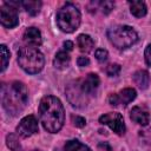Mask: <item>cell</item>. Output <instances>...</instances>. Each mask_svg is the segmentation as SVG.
Listing matches in <instances>:
<instances>
[{
  "instance_id": "1",
  "label": "cell",
  "mask_w": 151,
  "mask_h": 151,
  "mask_svg": "<svg viewBox=\"0 0 151 151\" xmlns=\"http://www.w3.org/2000/svg\"><path fill=\"white\" fill-rule=\"evenodd\" d=\"M39 119L47 132H59L65 123V111L60 99L54 96L44 97L39 104Z\"/></svg>"
},
{
  "instance_id": "2",
  "label": "cell",
  "mask_w": 151,
  "mask_h": 151,
  "mask_svg": "<svg viewBox=\"0 0 151 151\" xmlns=\"http://www.w3.org/2000/svg\"><path fill=\"white\" fill-rule=\"evenodd\" d=\"M28 101V91L24 83L12 81L1 86V103L6 112L11 116L20 114Z\"/></svg>"
},
{
  "instance_id": "3",
  "label": "cell",
  "mask_w": 151,
  "mask_h": 151,
  "mask_svg": "<svg viewBox=\"0 0 151 151\" xmlns=\"http://www.w3.org/2000/svg\"><path fill=\"white\" fill-rule=\"evenodd\" d=\"M18 64L26 73L37 74L44 68L45 59L37 47L26 46L18 52Z\"/></svg>"
},
{
  "instance_id": "4",
  "label": "cell",
  "mask_w": 151,
  "mask_h": 151,
  "mask_svg": "<svg viewBox=\"0 0 151 151\" xmlns=\"http://www.w3.org/2000/svg\"><path fill=\"white\" fill-rule=\"evenodd\" d=\"M107 38L110 42L118 50H125L131 47L138 41V34L133 27L127 25H117L107 31Z\"/></svg>"
},
{
  "instance_id": "5",
  "label": "cell",
  "mask_w": 151,
  "mask_h": 151,
  "mask_svg": "<svg viewBox=\"0 0 151 151\" xmlns=\"http://www.w3.org/2000/svg\"><path fill=\"white\" fill-rule=\"evenodd\" d=\"M81 21V15L78 7L71 2L61 6L57 12V25L65 33L74 32Z\"/></svg>"
},
{
  "instance_id": "6",
  "label": "cell",
  "mask_w": 151,
  "mask_h": 151,
  "mask_svg": "<svg viewBox=\"0 0 151 151\" xmlns=\"http://www.w3.org/2000/svg\"><path fill=\"white\" fill-rule=\"evenodd\" d=\"M66 96L70 104L77 109H81L86 106L90 98V96L85 92L83 87V79L72 80L66 87Z\"/></svg>"
},
{
  "instance_id": "7",
  "label": "cell",
  "mask_w": 151,
  "mask_h": 151,
  "mask_svg": "<svg viewBox=\"0 0 151 151\" xmlns=\"http://www.w3.org/2000/svg\"><path fill=\"white\" fill-rule=\"evenodd\" d=\"M18 6H21V2L6 1L5 5L1 6V8H0V21H1V25L4 27L13 28L19 24Z\"/></svg>"
},
{
  "instance_id": "8",
  "label": "cell",
  "mask_w": 151,
  "mask_h": 151,
  "mask_svg": "<svg viewBox=\"0 0 151 151\" xmlns=\"http://www.w3.org/2000/svg\"><path fill=\"white\" fill-rule=\"evenodd\" d=\"M99 123L103 125L109 126L114 133L122 136L125 133V123H124V118L120 113L118 112H109L105 113L103 116L99 117Z\"/></svg>"
},
{
  "instance_id": "9",
  "label": "cell",
  "mask_w": 151,
  "mask_h": 151,
  "mask_svg": "<svg viewBox=\"0 0 151 151\" xmlns=\"http://www.w3.org/2000/svg\"><path fill=\"white\" fill-rule=\"evenodd\" d=\"M39 130V126H38V120L34 116L29 114V116H26L24 117L19 125L17 126V132L19 136L24 137V138H27V137H31L33 136L34 133H37Z\"/></svg>"
},
{
  "instance_id": "10",
  "label": "cell",
  "mask_w": 151,
  "mask_h": 151,
  "mask_svg": "<svg viewBox=\"0 0 151 151\" xmlns=\"http://www.w3.org/2000/svg\"><path fill=\"white\" fill-rule=\"evenodd\" d=\"M137 96V92L134 88L132 87H126L122 91H119L118 93H113L110 94L109 97V103L112 106H118V105H123L126 106L129 103H131Z\"/></svg>"
},
{
  "instance_id": "11",
  "label": "cell",
  "mask_w": 151,
  "mask_h": 151,
  "mask_svg": "<svg viewBox=\"0 0 151 151\" xmlns=\"http://www.w3.org/2000/svg\"><path fill=\"white\" fill-rule=\"evenodd\" d=\"M24 41L32 47H38L41 45L42 42V38H41V33L37 27H28L26 28V31L24 32Z\"/></svg>"
},
{
  "instance_id": "12",
  "label": "cell",
  "mask_w": 151,
  "mask_h": 151,
  "mask_svg": "<svg viewBox=\"0 0 151 151\" xmlns=\"http://www.w3.org/2000/svg\"><path fill=\"white\" fill-rule=\"evenodd\" d=\"M130 118L134 123H137L139 125H143V126L147 125V123L150 122V114H149V112L145 109L140 107V106L132 107V110L130 112Z\"/></svg>"
},
{
  "instance_id": "13",
  "label": "cell",
  "mask_w": 151,
  "mask_h": 151,
  "mask_svg": "<svg viewBox=\"0 0 151 151\" xmlns=\"http://www.w3.org/2000/svg\"><path fill=\"white\" fill-rule=\"evenodd\" d=\"M99 84H100V80L98 74L96 73H88L87 77L83 79V87L88 96H92L93 93H96Z\"/></svg>"
},
{
  "instance_id": "14",
  "label": "cell",
  "mask_w": 151,
  "mask_h": 151,
  "mask_svg": "<svg viewBox=\"0 0 151 151\" xmlns=\"http://www.w3.org/2000/svg\"><path fill=\"white\" fill-rule=\"evenodd\" d=\"M132 79L134 81V84L140 88V90H145L149 87L150 84V76L147 73V71L145 70H139L137 72H134V74L132 76Z\"/></svg>"
},
{
  "instance_id": "15",
  "label": "cell",
  "mask_w": 151,
  "mask_h": 151,
  "mask_svg": "<svg viewBox=\"0 0 151 151\" xmlns=\"http://www.w3.org/2000/svg\"><path fill=\"white\" fill-rule=\"evenodd\" d=\"M77 44H78V47L79 50L83 52V53H88L92 51V48L94 47V41L93 39L87 35V34H80L78 35L77 38Z\"/></svg>"
},
{
  "instance_id": "16",
  "label": "cell",
  "mask_w": 151,
  "mask_h": 151,
  "mask_svg": "<svg viewBox=\"0 0 151 151\" xmlns=\"http://www.w3.org/2000/svg\"><path fill=\"white\" fill-rule=\"evenodd\" d=\"M70 61H71V58H70L68 53L66 51H59L53 59V66L55 68L63 70L70 65Z\"/></svg>"
},
{
  "instance_id": "17",
  "label": "cell",
  "mask_w": 151,
  "mask_h": 151,
  "mask_svg": "<svg viewBox=\"0 0 151 151\" xmlns=\"http://www.w3.org/2000/svg\"><path fill=\"white\" fill-rule=\"evenodd\" d=\"M130 11L136 18H142L146 14V5L143 1H130Z\"/></svg>"
},
{
  "instance_id": "18",
  "label": "cell",
  "mask_w": 151,
  "mask_h": 151,
  "mask_svg": "<svg viewBox=\"0 0 151 151\" xmlns=\"http://www.w3.org/2000/svg\"><path fill=\"white\" fill-rule=\"evenodd\" d=\"M21 6L24 7V9H26V12L28 14L37 15L40 12V8H41V1L26 0V1H21Z\"/></svg>"
},
{
  "instance_id": "19",
  "label": "cell",
  "mask_w": 151,
  "mask_h": 151,
  "mask_svg": "<svg viewBox=\"0 0 151 151\" xmlns=\"http://www.w3.org/2000/svg\"><path fill=\"white\" fill-rule=\"evenodd\" d=\"M65 150L66 151H91V149L87 145L83 144L77 139L67 140L65 144Z\"/></svg>"
},
{
  "instance_id": "20",
  "label": "cell",
  "mask_w": 151,
  "mask_h": 151,
  "mask_svg": "<svg viewBox=\"0 0 151 151\" xmlns=\"http://www.w3.org/2000/svg\"><path fill=\"white\" fill-rule=\"evenodd\" d=\"M6 144H7V146H8L12 151H18V150H20V142H19V139L17 138V136L13 134V133H8V134L6 136Z\"/></svg>"
},
{
  "instance_id": "21",
  "label": "cell",
  "mask_w": 151,
  "mask_h": 151,
  "mask_svg": "<svg viewBox=\"0 0 151 151\" xmlns=\"http://www.w3.org/2000/svg\"><path fill=\"white\" fill-rule=\"evenodd\" d=\"M0 50H1V59H2L1 71L4 72V71L7 68L8 63H9V51L7 50L6 45H1V46H0Z\"/></svg>"
},
{
  "instance_id": "22",
  "label": "cell",
  "mask_w": 151,
  "mask_h": 151,
  "mask_svg": "<svg viewBox=\"0 0 151 151\" xmlns=\"http://www.w3.org/2000/svg\"><path fill=\"white\" fill-rule=\"evenodd\" d=\"M99 7L104 14H109L114 8V2L111 0H104V1L99 2Z\"/></svg>"
},
{
  "instance_id": "23",
  "label": "cell",
  "mask_w": 151,
  "mask_h": 151,
  "mask_svg": "<svg viewBox=\"0 0 151 151\" xmlns=\"http://www.w3.org/2000/svg\"><path fill=\"white\" fill-rule=\"evenodd\" d=\"M120 72V65L118 64H110L106 67V74L109 77H117Z\"/></svg>"
},
{
  "instance_id": "24",
  "label": "cell",
  "mask_w": 151,
  "mask_h": 151,
  "mask_svg": "<svg viewBox=\"0 0 151 151\" xmlns=\"http://www.w3.org/2000/svg\"><path fill=\"white\" fill-rule=\"evenodd\" d=\"M96 58H97L98 61L104 63V61L107 60V58H109V53H107V51L104 50V48H98V50L96 51Z\"/></svg>"
},
{
  "instance_id": "25",
  "label": "cell",
  "mask_w": 151,
  "mask_h": 151,
  "mask_svg": "<svg viewBox=\"0 0 151 151\" xmlns=\"http://www.w3.org/2000/svg\"><path fill=\"white\" fill-rule=\"evenodd\" d=\"M72 122L77 127H84L86 125V119L80 116H72Z\"/></svg>"
},
{
  "instance_id": "26",
  "label": "cell",
  "mask_w": 151,
  "mask_h": 151,
  "mask_svg": "<svg viewBox=\"0 0 151 151\" xmlns=\"http://www.w3.org/2000/svg\"><path fill=\"white\" fill-rule=\"evenodd\" d=\"M144 58H145V63L147 66H151V44H149L145 48L144 52Z\"/></svg>"
},
{
  "instance_id": "27",
  "label": "cell",
  "mask_w": 151,
  "mask_h": 151,
  "mask_svg": "<svg viewBox=\"0 0 151 151\" xmlns=\"http://www.w3.org/2000/svg\"><path fill=\"white\" fill-rule=\"evenodd\" d=\"M77 64H78V66H80V67H85V66H87V65L90 64V59H88L87 57H79V58L77 59Z\"/></svg>"
},
{
  "instance_id": "28",
  "label": "cell",
  "mask_w": 151,
  "mask_h": 151,
  "mask_svg": "<svg viewBox=\"0 0 151 151\" xmlns=\"http://www.w3.org/2000/svg\"><path fill=\"white\" fill-rule=\"evenodd\" d=\"M64 48H65L66 51H71V50L73 48V42L70 41V40L65 41V42H64Z\"/></svg>"
},
{
  "instance_id": "29",
  "label": "cell",
  "mask_w": 151,
  "mask_h": 151,
  "mask_svg": "<svg viewBox=\"0 0 151 151\" xmlns=\"http://www.w3.org/2000/svg\"><path fill=\"white\" fill-rule=\"evenodd\" d=\"M99 146H101V147H106V149H107V151H111V147H110L106 143H104V144L101 143V144H99Z\"/></svg>"
},
{
  "instance_id": "30",
  "label": "cell",
  "mask_w": 151,
  "mask_h": 151,
  "mask_svg": "<svg viewBox=\"0 0 151 151\" xmlns=\"http://www.w3.org/2000/svg\"><path fill=\"white\" fill-rule=\"evenodd\" d=\"M32 151H40V150H32Z\"/></svg>"
}]
</instances>
